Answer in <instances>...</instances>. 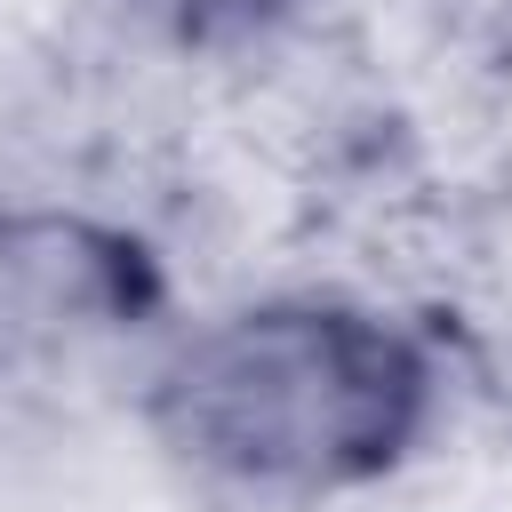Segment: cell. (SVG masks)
Returning a JSON list of instances; mask_svg holds the SVG:
<instances>
[{
    "instance_id": "7a4b0ae2",
    "label": "cell",
    "mask_w": 512,
    "mask_h": 512,
    "mask_svg": "<svg viewBox=\"0 0 512 512\" xmlns=\"http://www.w3.org/2000/svg\"><path fill=\"white\" fill-rule=\"evenodd\" d=\"M176 40H192V48H224V40H256V32H272L296 0H144Z\"/></svg>"
},
{
    "instance_id": "6da1fadb",
    "label": "cell",
    "mask_w": 512,
    "mask_h": 512,
    "mask_svg": "<svg viewBox=\"0 0 512 512\" xmlns=\"http://www.w3.org/2000/svg\"><path fill=\"white\" fill-rule=\"evenodd\" d=\"M432 416V360L360 304H256L200 328L152 384L176 456L248 488L384 480Z\"/></svg>"
}]
</instances>
